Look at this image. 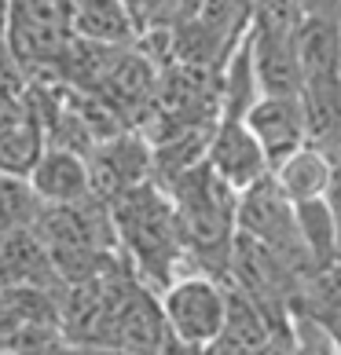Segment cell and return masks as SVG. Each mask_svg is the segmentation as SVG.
I'll return each mask as SVG.
<instances>
[{"instance_id":"cell-1","label":"cell","mask_w":341,"mask_h":355,"mask_svg":"<svg viewBox=\"0 0 341 355\" xmlns=\"http://www.w3.org/2000/svg\"><path fill=\"white\" fill-rule=\"evenodd\" d=\"M107 209L117 234V253L140 275L143 286H151L158 293L176 275L191 271L176 209L158 180H147L140 187L125 191Z\"/></svg>"},{"instance_id":"cell-2","label":"cell","mask_w":341,"mask_h":355,"mask_svg":"<svg viewBox=\"0 0 341 355\" xmlns=\"http://www.w3.org/2000/svg\"><path fill=\"white\" fill-rule=\"evenodd\" d=\"M158 308L173 345L188 355H206L228 315V282L206 271H183L158 289Z\"/></svg>"},{"instance_id":"cell-3","label":"cell","mask_w":341,"mask_h":355,"mask_svg":"<svg viewBox=\"0 0 341 355\" xmlns=\"http://www.w3.org/2000/svg\"><path fill=\"white\" fill-rule=\"evenodd\" d=\"M235 234H246V239L272 249L301 279H308L316 271L308 253H305V245H301L294 202L279 191V183L272 180V173L265 180L250 183L246 191H239V198H235Z\"/></svg>"},{"instance_id":"cell-4","label":"cell","mask_w":341,"mask_h":355,"mask_svg":"<svg viewBox=\"0 0 341 355\" xmlns=\"http://www.w3.org/2000/svg\"><path fill=\"white\" fill-rule=\"evenodd\" d=\"M88 162V183H92V198L114 202L125 191L140 187V183L154 180V157L151 143L143 139L136 128H125L110 139H99L85 150Z\"/></svg>"},{"instance_id":"cell-5","label":"cell","mask_w":341,"mask_h":355,"mask_svg":"<svg viewBox=\"0 0 341 355\" xmlns=\"http://www.w3.org/2000/svg\"><path fill=\"white\" fill-rule=\"evenodd\" d=\"M206 165L213 168L235 194L272 173L260 143L253 139L250 128H246V121H235V117H217L213 132H209V143H206Z\"/></svg>"},{"instance_id":"cell-6","label":"cell","mask_w":341,"mask_h":355,"mask_svg":"<svg viewBox=\"0 0 341 355\" xmlns=\"http://www.w3.org/2000/svg\"><path fill=\"white\" fill-rule=\"evenodd\" d=\"M246 128L260 143V150L268 157V168L286 162L294 150L308 143L305 136V110H301V96H257V103L242 114Z\"/></svg>"},{"instance_id":"cell-7","label":"cell","mask_w":341,"mask_h":355,"mask_svg":"<svg viewBox=\"0 0 341 355\" xmlns=\"http://www.w3.org/2000/svg\"><path fill=\"white\" fill-rule=\"evenodd\" d=\"M30 180L33 194L44 205H74L92 198V183H88V162L81 150L70 147H51L44 143V150L37 154V162L30 165Z\"/></svg>"},{"instance_id":"cell-8","label":"cell","mask_w":341,"mask_h":355,"mask_svg":"<svg viewBox=\"0 0 341 355\" xmlns=\"http://www.w3.org/2000/svg\"><path fill=\"white\" fill-rule=\"evenodd\" d=\"M279 330L283 326H275L242 289L228 282V315L206 355H272Z\"/></svg>"},{"instance_id":"cell-9","label":"cell","mask_w":341,"mask_h":355,"mask_svg":"<svg viewBox=\"0 0 341 355\" xmlns=\"http://www.w3.org/2000/svg\"><path fill=\"white\" fill-rule=\"evenodd\" d=\"M0 286L4 289H59L63 286L33 227L0 231Z\"/></svg>"},{"instance_id":"cell-10","label":"cell","mask_w":341,"mask_h":355,"mask_svg":"<svg viewBox=\"0 0 341 355\" xmlns=\"http://www.w3.org/2000/svg\"><path fill=\"white\" fill-rule=\"evenodd\" d=\"M272 180L279 183V191L290 202H312V198H326L338 180V162L331 150L312 147L305 143L301 150H294L286 162L272 168Z\"/></svg>"},{"instance_id":"cell-11","label":"cell","mask_w":341,"mask_h":355,"mask_svg":"<svg viewBox=\"0 0 341 355\" xmlns=\"http://www.w3.org/2000/svg\"><path fill=\"white\" fill-rule=\"evenodd\" d=\"M297 213V234L301 245L312 260V268H331L334 260H341V223L331 198H312V202H294Z\"/></svg>"},{"instance_id":"cell-12","label":"cell","mask_w":341,"mask_h":355,"mask_svg":"<svg viewBox=\"0 0 341 355\" xmlns=\"http://www.w3.org/2000/svg\"><path fill=\"white\" fill-rule=\"evenodd\" d=\"M44 150V136L30 114L0 128V176H26L37 154Z\"/></svg>"},{"instance_id":"cell-13","label":"cell","mask_w":341,"mask_h":355,"mask_svg":"<svg viewBox=\"0 0 341 355\" xmlns=\"http://www.w3.org/2000/svg\"><path fill=\"white\" fill-rule=\"evenodd\" d=\"M44 202L26 176H0V231H26L41 216Z\"/></svg>"},{"instance_id":"cell-14","label":"cell","mask_w":341,"mask_h":355,"mask_svg":"<svg viewBox=\"0 0 341 355\" xmlns=\"http://www.w3.org/2000/svg\"><path fill=\"white\" fill-rule=\"evenodd\" d=\"M0 355H11V352H0Z\"/></svg>"}]
</instances>
